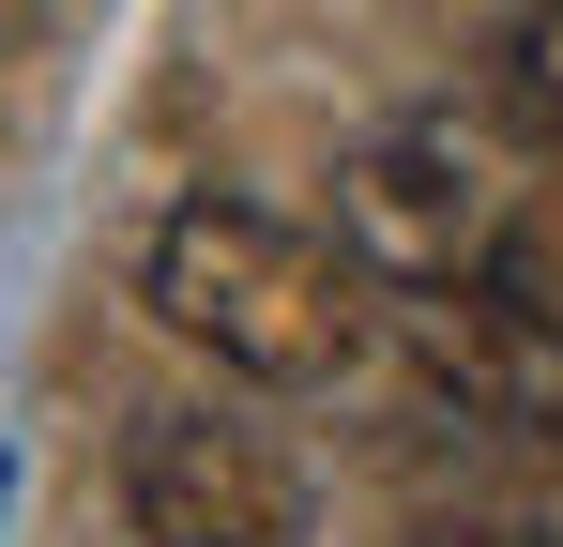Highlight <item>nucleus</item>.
I'll return each mask as SVG.
<instances>
[{"label": "nucleus", "instance_id": "f257e3e1", "mask_svg": "<svg viewBox=\"0 0 563 547\" xmlns=\"http://www.w3.org/2000/svg\"><path fill=\"white\" fill-rule=\"evenodd\" d=\"M137 289H153V320L184 350H213L229 380H275V395L366 365V274L335 244H305L289 213H260V198H184L153 228Z\"/></svg>", "mask_w": 563, "mask_h": 547}, {"label": "nucleus", "instance_id": "f03ea898", "mask_svg": "<svg viewBox=\"0 0 563 547\" xmlns=\"http://www.w3.org/2000/svg\"><path fill=\"white\" fill-rule=\"evenodd\" d=\"M122 517H137V547H320L305 471L229 411H153L122 456Z\"/></svg>", "mask_w": 563, "mask_h": 547}, {"label": "nucleus", "instance_id": "7ed1b4c3", "mask_svg": "<svg viewBox=\"0 0 563 547\" xmlns=\"http://www.w3.org/2000/svg\"><path fill=\"white\" fill-rule=\"evenodd\" d=\"M351 244H366L396 289H472L503 274V198L472 168L457 122H396L380 153H351Z\"/></svg>", "mask_w": 563, "mask_h": 547}, {"label": "nucleus", "instance_id": "20e7f679", "mask_svg": "<svg viewBox=\"0 0 563 547\" xmlns=\"http://www.w3.org/2000/svg\"><path fill=\"white\" fill-rule=\"evenodd\" d=\"M503 107H518V137L563 168V0H518V31H503Z\"/></svg>", "mask_w": 563, "mask_h": 547}, {"label": "nucleus", "instance_id": "39448f33", "mask_svg": "<svg viewBox=\"0 0 563 547\" xmlns=\"http://www.w3.org/2000/svg\"><path fill=\"white\" fill-rule=\"evenodd\" d=\"M503 289L518 304H563V198H549V228H503Z\"/></svg>", "mask_w": 563, "mask_h": 547}, {"label": "nucleus", "instance_id": "423d86ee", "mask_svg": "<svg viewBox=\"0 0 563 547\" xmlns=\"http://www.w3.org/2000/svg\"><path fill=\"white\" fill-rule=\"evenodd\" d=\"M46 15H62V0H0V46H31V31H46Z\"/></svg>", "mask_w": 563, "mask_h": 547}]
</instances>
